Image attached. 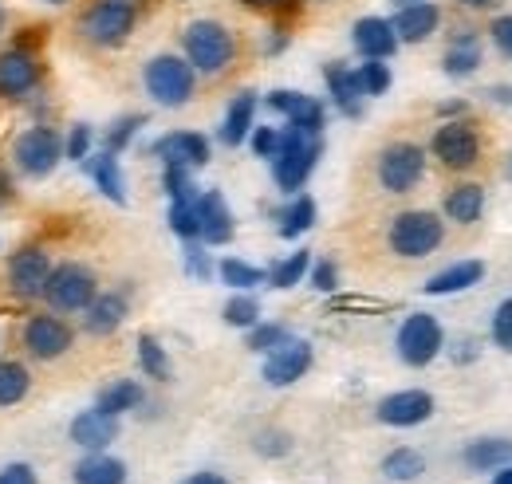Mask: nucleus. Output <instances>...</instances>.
<instances>
[{
    "label": "nucleus",
    "instance_id": "42",
    "mask_svg": "<svg viewBox=\"0 0 512 484\" xmlns=\"http://www.w3.org/2000/svg\"><path fill=\"white\" fill-rule=\"evenodd\" d=\"M166 221H170V233L182 244L197 241V197H193V201H170Z\"/></svg>",
    "mask_w": 512,
    "mask_h": 484
},
{
    "label": "nucleus",
    "instance_id": "28",
    "mask_svg": "<svg viewBox=\"0 0 512 484\" xmlns=\"http://www.w3.org/2000/svg\"><path fill=\"white\" fill-rule=\"evenodd\" d=\"M461 461H465V469L493 477L497 469L512 465V441L509 437H477V441H469L461 449Z\"/></svg>",
    "mask_w": 512,
    "mask_h": 484
},
{
    "label": "nucleus",
    "instance_id": "41",
    "mask_svg": "<svg viewBox=\"0 0 512 484\" xmlns=\"http://www.w3.org/2000/svg\"><path fill=\"white\" fill-rule=\"evenodd\" d=\"M284 339H292V331L284 327V323H256V327H249V335H245V347L253 351V355H268L272 347H280Z\"/></svg>",
    "mask_w": 512,
    "mask_h": 484
},
{
    "label": "nucleus",
    "instance_id": "38",
    "mask_svg": "<svg viewBox=\"0 0 512 484\" xmlns=\"http://www.w3.org/2000/svg\"><path fill=\"white\" fill-rule=\"evenodd\" d=\"M221 319L229 323V327H237V331H249L260 323V300H256L253 292H233L225 307H221Z\"/></svg>",
    "mask_w": 512,
    "mask_h": 484
},
{
    "label": "nucleus",
    "instance_id": "45",
    "mask_svg": "<svg viewBox=\"0 0 512 484\" xmlns=\"http://www.w3.org/2000/svg\"><path fill=\"white\" fill-rule=\"evenodd\" d=\"M190 174L193 170H186V166H166V170H162V185H166V197H170V201H193V197H197Z\"/></svg>",
    "mask_w": 512,
    "mask_h": 484
},
{
    "label": "nucleus",
    "instance_id": "44",
    "mask_svg": "<svg viewBox=\"0 0 512 484\" xmlns=\"http://www.w3.org/2000/svg\"><path fill=\"white\" fill-rule=\"evenodd\" d=\"M91 142H95V130H91L87 122H75L64 138V158L67 162H79V166H83V162L91 158Z\"/></svg>",
    "mask_w": 512,
    "mask_h": 484
},
{
    "label": "nucleus",
    "instance_id": "51",
    "mask_svg": "<svg viewBox=\"0 0 512 484\" xmlns=\"http://www.w3.org/2000/svg\"><path fill=\"white\" fill-rule=\"evenodd\" d=\"M489 36H493V44H497L505 56H512V16H497L493 28H489Z\"/></svg>",
    "mask_w": 512,
    "mask_h": 484
},
{
    "label": "nucleus",
    "instance_id": "52",
    "mask_svg": "<svg viewBox=\"0 0 512 484\" xmlns=\"http://www.w3.org/2000/svg\"><path fill=\"white\" fill-rule=\"evenodd\" d=\"M182 484H229L221 473H213V469H201V473H190Z\"/></svg>",
    "mask_w": 512,
    "mask_h": 484
},
{
    "label": "nucleus",
    "instance_id": "16",
    "mask_svg": "<svg viewBox=\"0 0 512 484\" xmlns=\"http://www.w3.org/2000/svg\"><path fill=\"white\" fill-rule=\"evenodd\" d=\"M434 410H438L434 394H430V390L410 386V390H394V394L379 398L375 418H379L383 425H390V429H414V425L430 422V418H434Z\"/></svg>",
    "mask_w": 512,
    "mask_h": 484
},
{
    "label": "nucleus",
    "instance_id": "37",
    "mask_svg": "<svg viewBox=\"0 0 512 484\" xmlns=\"http://www.w3.org/2000/svg\"><path fill=\"white\" fill-rule=\"evenodd\" d=\"M134 359H138V370H142L146 378H154V382H170L174 366H170V355H166V347H162L154 335H138Z\"/></svg>",
    "mask_w": 512,
    "mask_h": 484
},
{
    "label": "nucleus",
    "instance_id": "40",
    "mask_svg": "<svg viewBox=\"0 0 512 484\" xmlns=\"http://www.w3.org/2000/svg\"><path fill=\"white\" fill-rule=\"evenodd\" d=\"M142 126H146V115H123V119H115L111 126H107V134H103V150L123 154L130 142L138 138Z\"/></svg>",
    "mask_w": 512,
    "mask_h": 484
},
{
    "label": "nucleus",
    "instance_id": "19",
    "mask_svg": "<svg viewBox=\"0 0 512 484\" xmlns=\"http://www.w3.org/2000/svg\"><path fill=\"white\" fill-rule=\"evenodd\" d=\"M67 437H71V445L83 449V453H107V449L119 441V418L103 414L99 406L79 410V414L67 422Z\"/></svg>",
    "mask_w": 512,
    "mask_h": 484
},
{
    "label": "nucleus",
    "instance_id": "14",
    "mask_svg": "<svg viewBox=\"0 0 512 484\" xmlns=\"http://www.w3.org/2000/svg\"><path fill=\"white\" fill-rule=\"evenodd\" d=\"M264 107H268L272 115H280L284 126H292V130H300V134H312V138H320L323 126H327V111H323L320 99H316V95H304V91H292V87L268 91V95H264Z\"/></svg>",
    "mask_w": 512,
    "mask_h": 484
},
{
    "label": "nucleus",
    "instance_id": "36",
    "mask_svg": "<svg viewBox=\"0 0 512 484\" xmlns=\"http://www.w3.org/2000/svg\"><path fill=\"white\" fill-rule=\"evenodd\" d=\"M217 276H221V284L233 288V292H256L260 284H268V272L249 264V260H241V256H225V260L217 264Z\"/></svg>",
    "mask_w": 512,
    "mask_h": 484
},
{
    "label": "nucleus",
    "instance_id": "21",
    "mask_svg": "<svg viewBox=\"0 0 512 484\" xmlns=\"http://www.w3.org/2000/svg\"><path fill=\"white\" fill-rule=\"evenodd\" d=\"M127 315H130L127 292H99L95 300L87 303V311H83V331L95 335V339H107V335H115L127 323Z\"/></svg>",
    "mask_w": 512,
    "mask_h": 484
},
{
    "label": "nucleus",
    "instance_id": "46",
    "mask_svg": "<svg viewBox=\"0 0 512 484\" xmlns=\"http://www.w3.org/2000/svg\"><path fill=\"white\" fill-rule=\"evenodd\" d=\"M489 335H493V343L512 355V300L497 303V311H493V319H489Z\"/></svg>",
    "mask_w": 512,
    "mask_h": 484
},
{
    "label": "nucleus",
    "instance_id": "13",
    "mask_svg": "<svg viewBox=\"0 0 512 484\" xmlns=\"http://www.w3.org/2000/svg\"><path fill=\"white\" fill-rule=\"evenodd\" d=\"M44 83V63L32 48L12 44L0 52V99L8 103H24L28 95H36Z\"/></svg>",
    "mask_w": 512,
    "mask_h": 484
},
{
    "label": "nucleus",
    "instance_id": "27",
    "mask_svg": "<svg viewBox=\"0 0 512 484\" xmlns=\"http://www.w3.org/2000/svg\"><path fill=\"white\" fill-rule=\"evenodd\" d=\"M130 469L127 461L111 457V453H83L71 465V484H127Z\"/></svg>",
    "mask_w": 512,
    "mask_h": 484
},
{
    "label": "nucleus",
    "instance_id": "5",
    "mask_svg": "<svg viewBox=\"0 0 512 484\" xmlns=\"http://www.w3.org/2000/svg\"><path fill=\"white\" fill-rule=\"evenodd\" d=\"M138 24L134 0H91L79 16V36L95 48H123Z\"/></svg>",
    "mask_w": 512,
    "mask_h": 484
},
{
    "label": "nucleus",
    "instance_id": "23",
    "mask_svg": "<svg viewBox=\"0 0 512 484\" xmlns=\"http://www.w3.org/2000/svg\"><path fill=\"white\" fill-rule=\"evenodd\" d=\"M256 107H260L256 91H237V95L229 99L225 119H221V126H217L221 146L237 150V146H245V142H249V134H253V126H256Z\"/></svg>",
    "mask_w": 512,
    "mask_h": 484
},
{
    "label": "nucleus",
    "instance_id": "50",
    "mask_svg": "<svg viewBox=\"0 0 512 484\" xmlns=\"http://www.w3.org/2000/svg\"><path fill=\"white\" fill-rule=\"evenodd\" d=\"M0 484H40L36 465H28V461H8V465H0Z\"/></svg>",
    "mask_w": 512,
    "mask_h": 484
},
{
    "label": "nucleus",
    "instance_id": "59",
    "mask_svg": "<svg viewBox=\"0 0 512 484\" xmlns=\"http://www.w3.org/2000/svg\"><path fill=\"white\" fill-rule=\"evenodd\" d=\"M457 4H461V8H489L493 0H457Z\"/></svg>",
    "mask_w": 512,
    "mask_h": 484
},
{
    "label": "nucleus",
    "instance_id": "25",
    "mask_svg": "<svg viewBox=\"0 0 512 484\" xmlns=\"http://www.w3.org/2000/svg\"><path fill=\"white\" fill-rule=\"evenodd\" d=\"M485 280V264L481 260H457V264H449L442 272H434L426 284H422V292L426 296H457V292H469V288H477Z\"/></svg>",
    "mask_w": 512,
    "mask_h": 484
},
{
    "label": "nucleus",
    "instance_id": "33",
    "mask_svg": "<svg viewBox=\"0 0 512 484\" xmlns=\"http://www.w3.org/2000/svg\"><path fill=\"white\" fill-rule=\"evenodd\" d=\"M379 473H383L390 484H414V481H422V473H426V457H422L414 445H398V449H390L383 457Z\"/></svg>",
    "mask_w": 512,
    "mask_h": 484
},
{
    "label": "nucleus",
    "instance_id": "34",
    "mask_svg": "<svg viewBox=\"0 0 512 484\" xmlns=\"http://www.w3.org/2000/svg\"><path fill=\"white\" fill-rule=\"evenodd\" d=\"M28 390H32V370L20 359H0V410L20 406Z\"/></svg>",
    "mask_w": 512,
    "mask_h": 484
},
{
    "label": "nucleus",
    "instance_id": "54",
    "mask_svg": "<svg viewBox=\"0 0 512 484\" xmlns=\"http://www.w3.org/2000/svg\"><path fill=\"white\" fill-rule=\"evenodd\" d=\"M489 99H493V103H505V107H512V87H489Z\"/></svg>",
    "mask_w": 512,
    "mask_h": 484
},
{
    "label": "nucleus",
    "instance_id": "15",
    "mask_svg": "<svg viewBox=\"0 0 512 484\" xmlns=\"http://www.w3.org/2000/svg\"><path fill=\"white\" fill-rule=\"evenodd\" d=\"M316 363V347L308 343V339H284L280 347H272L268 355H264V366H260V378L268 382V386H276V390H284V386H296L308 370Z\"/></svg>",
    "mask_w": 512,
    "mask_h": 484
},
{
    "label": "nucleus",
    "instance_id": "31",
    "mask_svg": "<svg viewBox=\"0 0 512 484\" xmlns=\"http://www.w3.org/2000/svg\"><path fill=\"white\" fill-rule=\"evenodd\" d=\"M87 166V174H91V182L95 189L107 197V201H115V205H127V178H123V166H119V154H111V150H103V154H95V158H87L83 162Z\"/></svg>",
    "mask_w": 512,
    "mask_h": 484
},
{
    "label": "nucleus",
    "instance_id": "43",
    "mask_svg": "<svg viewBox=\"0 0 512 484\" xmlns=\"http://www.w3.org/2000/svg\"><path fill=\"white\" fill-rule=\"evenodd\" d=\"M209 244L201 241H186L182 244V264H186V276L197 280V284H209L213 280V256L205 252Z\"/></svg>",
    "mask_w": 512,
    "mask_h": 484
},
{
    "label": "nucleus",
    "instance_id": "63",
    "mask_svg": "<svg viewBox=\"0 0 512 484\" xmlns=\"http://www.w3.org/2000/svg\"><path fill=\"white\" fill-rule=\"evenodd\" d=\"M509 174H512V162H509Z\"/></svg>",
    "mask_w": 512,
    "mask_h": 484
},
{
    "label": "nucleus",
    "instance_id": "35",
    "mask_svg": "<svg viewBox=\"0 0 512 484\" xmlns=\"http://www.w3.org/2000/svg\"><path fill=\"white\" fill-rule=\"evenodd\" d=\"M308 268H312V252L308 248H296V252H288L284 260H276L268 268V288L288 292V288H296V284L308 280Z\"/></svg>",
    "mask_w": 512,
    "mask_h": 484
},
{
    "label": "nucleus",
    "instance_id": "4",
    "mask_svg": "<svg viewBox=\"0 0 512 484\" xmlns=\"http://www.w3.org/2000/svg\"><path fill=\"white\" fill-rule=\"evenodd\" d=\"M320 154H323V142L312 138V134H300L292 126H280V150L272 158V182L280 193H300L308 178L316 174L320 166Z\"/></svg>",
    "mask_w": 512,
    "mask_h": 484
},
{
    "label": "nucleus",
    "instance_id": "48",
    "mask_svg": "<svg viewBox=\"0 0 512 484\" xmlns=\"http://www.w3.org/2000/svg\"><path fill=\"white\" fill-rule=\"evenodd\" d=\"M253 445L260 457H288V453H292V437H288L284 429H264V433H256Z\"/></svg>",
    "mask_w": 512,
    "mask_h": 484
},
{
    "label": "nucleus",
    "instance_id": "62",
    "mask_svg": "<svg viewBox=\"0 0 512 484\" xmlns=\"http://www.w3.org/2000/svg\"><path fill=\"white\" fill-rule=\"evenodd\" d=\"M52 4H64V0H52Z\"/></svg>",
    "mask_w": 512,
    "mask_h": 484
},
{
    "label": "nucleus",
    "instance_id": "57",
    "mask_svg": "<svg viewBox=\"0 0 512 484\" xmlns=\"http://www.w3.org/2000/svg\"><path fill=\"white\" fill-rule=\"evenodd\" d=\"M489 484H512V465H505V469H497V473H493V481Z\"/></svg>",
    "mask_w": 512,
    "mask_h": 484
},
{
    "label": "nucleus",
    "instance_id": "17",
    "mask_svg": "<svg viewBox=\"0 0 512 484\" xmlns=\"http://www.w3.org/2000/svg\"><path fill=\"white\" fill-rule=\"evenodd\" d=\"M237 233V221H233V209L225 201L221 189H205L197 193V241L209 244V248H221V244L233 241Z\"/></svg>",
    "mask_w": 512,
    "mask_h": 484
},
{
    "label": "nucleus",
    "instance_id": "9",
    "mask_svg": "<svg viewBox=\"0 0 512 484\" xmlns=\"http://www.w3.org/2000/svg\"><path fill=\"white\" fill-rule=\"evenodd\" d=\"M52 256L40 248V244H24L8 256L4 264V284L12 292V300L20 303H32V300H44V288H48V276H52Z\"/></svg>",
    "mask_w": 512,
    "mask_h": 484
},
{
    "label": "nucleus",
    "instance_id": "29",
    "mask_svg": "<svg viewBox=\"0 0 512 484\" xmlns=\"http://www.w3.org/2000/svg\"><path fill=\"white\" fill-rule=\"evenodd\" d=\"M442 213L453 225H477L481 213H485V185L457 182L446 193V201H442Z\"/></svg>",
    "mask_w": 512,
    "mask_h": 484
},
{
    "label": "nucleus",
    "instance_id": "30",
    "mask_svg": "<svg viewBox=\"0 0 512 484\" xmlns=\"http://www.w3.org/2000/svg\"><path fill=\"white\" fill-rule=\"evenodd\" d=\"M316 217H320L316 197H312V193H292V201L276 213V233H280L284 241H300L304 233H312Z\"/></svg>",
    "mask_w": 512,
    "mask_h": 484
},
{
    "label": "nucleus",
    "instance_id": "12",
    "mask_svg": "<svg viewBox=\"0 0 512 484\" xmlns=\"http://www.w3.org/2000/svg\"><path fill=\"white\" fill-rule=\"evenodd\" d=\"M430 154L446 170H473L481 162V134L469 119H446L430 138Z\"/></svg>",
    "mask_w": 512,
    "mask_h": 484
},
{
    "label": "nucleus",
    "instance_id": "6",
    "mask_svg": "<svg viewBox=\"0 0 512 484\" xmlns=\"http://www.w3.org/2000/svg\"><path fill=\"white\" fill-rule=\"evenodd\" d=\"M394 351H398L402 363L414 366V370L430 366L446 351V327H442V319L430 315V311H410L398 323V331H394Z\"/></svg>",
    "mask_w": 512,
    "mask_h": 484
},
{
    "label": "nucleus",
    "instance_id": "32",
    "mask_svg": "<svg viewBox=\"0 0 512 484\" xmlns=\"http://www.w3.org/2000/svg\"><path fill=\"white\" fill-rule=\"evenodd\" d=\"M142 402H146V390H142L138 378H115V382H107V386L95 394V406H99L103 414H111V418L134 414Z\"/></svg>",
    "mask_w": 512,
    "mask_h": 484
},
{
    "label": "nucleus",
    "instance_id": "39",
    "mask_svg": "<svg viewBox=\"0 0 512 484\" xmlns=\"http://www.w3.org/2000/svg\"><path fill=\"white\" fill-rule=\"evenodd\" d=\"M359 87H363V95L367 99H379L390 91V83H394V75H390V63L386 60H363L359 67Z\"/></svg>",
    "mask_w": 512,
    "mask_h": 484
},
{
    "label": "nucleus",
    "instance_id": "11",
    "mask_svg": "<svg viewBox=\"0 0 512 484\" xmlns=\"http://www.w3.org/2000/svg\"><path fill=\"white\" fill-rule=\"evenodd\" d=\"M375 174L386 193H414L426 178V150L418 142H390L379 154Z\"/></svg>",
    "mask_w": 512,
    "mask_h": 484
},
{
    "label": "nucleus",
    "instance_id": "49",
    "mask_svg": "<svg viewBox=\"0 0 512 484\" xmlns=\"http://www.w3.org/2000/svg\"><path fill=\"white\" fill-rule=\"evenodd\" d=\"M249 146H253L256 158H276V150H280V126H253V134H249Z\"/></svg>",
    "mask_w": 512,
    "mask_h": 484
},
{
    "label": "nucleus",
    "instance_id": "20",
    "mask_svg": "<svg viewBox=\"0 0 512 484\" xmlns=\"http://www.w3.org/2000/svg\"><path fill=\"white\" fill-rule=\"evenodd\" d=\"M323 83H327V95H331V103H335V111L343 119H359L363 115L367 95L359 87V71L355 67H347L343 60H331L323 67Z\"/></svg>",
    "mask_w": 512,
    "mask_h": 484
},
{
    "label": "nucleus",
    "instance_id": "60",
    "mask_svg": "<svg viewBox=\"0 0 512 484\" xmlns=\"http://www.w3.org/2000/svg\"><path fill=\"white\" fill-rule=\"evenodd\" d=\"M390 4H394V12H398V8H414V4H426V0H390Z\"/></svg>",
    "mask_w": 512,
    "mask_h": 484
},
{
    "label": "nucleus",
    "instance_id": "1",
    "mask_svg": "<svg viewBox=\"0 0 512 484\" xmlns=\"http://www.w3.org/2000/svg\"><path fill=\"white\" fill-rule=\"evenodd\" d=\"M142 87L150 95V103L166 107V111H182L190 107L193 95H197V71L190 67L186 56H174V52H162V56H150L142 67Z\"/></svg>",
    "mask_w": 512,
    "mask_h": 484
},
{
    "label": "nucleus",
    "instance_id": "61",
    "mask_svg": "<svg viewBox=\"0 0 512 484\" xmlns=\"http://www.w3.org/2000/svg\"><path fill=\"white\" fill-rule=\"evenodd\" d=\"M4 20H8V16H4V4H0V32H4Z\"/></svg>",
    "mask_w": 512,
    "mask_h": 484
},
{
    "label": "nucleus",
    "instance_id": "58",
    "mask_svg": "<svg viewBox=\"0 0 512 484\" xmlns=\"http://www.w3.org/2000/svg\"><path fill=\"white\" fill-rule=\"evenodd\" d=\"M438 111H442V115H465V111H469V107H465V103H442V107H438Z\"/></svg>",
    "mask_w": 512,
    "mask_h": 484
},
{
    "label": "nucleus",
    "instance_id": "55",
    "mask_svg": "<svg viewBox=\"0 0 512 484\" xmlns=\"http://www.w3.org/2000/svg\"><path fill=\"white\" fill-rule=\"evenodd\" d=\"M4 201H12V182H8V174L0 170V205H4Z\"/></svg>",
    "mask_w": 512,
    "mask_h": 484
},
{
    "label": "nucleus",
    "instance_id": "2",
    "mask_svg": "<svg viewBox=\"0 0 512 484\" xmlns=\"http://www.w3.org/2000/svg\"><path fill=\"white\" fill-rule=\"evenodd\" d=\"M442 241H446V221L434 209H402L390 217L386 244L402 260H426L442 248Z\"/></svg>",
    "mask_w": 512,
    "mask_h": 484
},
{
    "label": "nucleus",
    "instance_id": "18",
    "mask_svg": "<svg viewBox=\"0 0 512 484\" xmlns=\"http://www.w3.org/2000/svg\"><path fill=\"white\" fill-rule=\"evenodd\" d=\"M150 154H154L162 166L201 170V166L209 162L213 146H209V138H205V134H197V130H170V134H162V138L150 146Z\"/></svg>",
    "mask_w": 512,
    "mask_h": 484
},
{
    "label": "nucleus",
    "instance_id": "47",
    "mask_svg": "<svg viewBox=\"0 0 512 484\" xmlns=\"http://www.w3.org/2000/svg\"><path fill=\"white\" fill-rule=\"evenodd\" d=\"M308 284H312L316 292H323V296H331V292L339 288V264H335V260H312Z\"/></svg>",
    "mask_w": 512,
    "mask_h": 484
},
{
    "label": "nucleus",
    "instance_id": "3",
    "mask_svg": "<svg viewBox=\"0 0 512 484\" xmlns=\"http://www.w3.org/2000/svg\"><path fill=\"white\" fill-rule=\"evenodd\" d=\"M182 56L197 75H221L237 60V36L221 20H190L182 32Z\"/></svg>",
    "mask_w": 512,
    "mask_h": 484
},
{
    "label": "nucleus",
    "instance_id": "26",
    "mask_svg": "<svg viewBox=\"0 0 512 484\" xmlns=\"http://www.w3.org/2000/svg\"><path fill=\"white\" fill-rule=\"evenodd\" d=\"M481 60H485V52H481L477 32L461 28V32H453V40H449L446 56H442V71H446L449 79H469V75L481 71Z\"/></svg>",
    "mask_w": 512,
    "mask_h": 484
},
{
    "label": "nucleus",
    "instance_id": "8",
    "mask_svg": "<svg viewBox=\"0 0 512 484\" xmlns=\"http://www.w3.org/2000/svg\"><path fill=\"white\" fill-rule=\"evenodd\" d=\"M12 162L24 178H52L56 166L64 162V138L52 126H28L16 142H12Z\"/></svg>",
    "mask_w": 512,
    "mask_h": 484
},
{
    "label": "nucleus",
    "instance_id": "24",
    "mask_svg": "<svg viewBox=\"0 0 512 484\" xmlns=\"http://www.w3.org/2000/svg\"><path fill=\"white\" fill-rule=\"evenodd\" d=\"M390 24H394L398 44H426V40L442 28V8H438L434 0L414 4V8H398V12L390 16Z\"/></svg>",
    "mask_w": 512,
    "mask_h": 484
},
{
    "label": "nucleus",
    "instance_id": "56",
    "mask_svg": "<svg viewBox=\"0 0 512 484\" xmlns=\"http://www.w3.org/2000/svg\"><path fill=\"white\" fill-rule=\"evenodd\" d=\"M241 4H249V8H280V4H288V0H241Z\"/></svg>",
    "mask_w": 512,
    "mask_h": 484
},
{
    "label": "nucleus",
    "instance_id": "22",
    "mask_svg": "<svg viewBox=\"0 0 512 484\" xmlns=\"http://www.w3.org/2000/svg\"><path fill=\"white\" fill-rule=\"evenodd\" d=\"M351 44H355V52L363 60H390L398 52V36H394V24L386 16H363V20H355Z\"/></svg>",
    "mask_w": 512,
    "mask_h": 484
},
{
    "label": "nucleus",
    "instance_id": "7",
    "mask_svg": "<svg viewBox=\"0 0 512 484\" xmlns=\"http://www.w3.org/2000/svg\"><path fill=\"white\" fill-rule=\"evenodd\" d=\"M95 296H99V280H95V272H91L87 264H79V260L56 264L52 276H48V288H44L48 307L60 311V315H83L87 303L95 300Z\"/></svg>",
    "mask_w": 512,
    "mask_h": 484
},
{
    "label": "nucleus",
    "instance_id": "53",
    "mask_svg": "<svg viewBox=\"0 0 512 484\" xmlns=\"http://www.w3.org/2000/svg\"><path fill=\"white\" fill-rule=\"evenodd\" d=\"M457 347H461V351H453L457 363H473V359H477V339H461Z\"/></svg>",
    "mask_w": 512,
    "mask_h": 484
},
{
    "label": "nucleus",
    "instance_id": "10",
    "mask_svg": "<svg viewBox=\"0 0 512 484\" xmlns=\"http://www.w3.org/2000/svg\"><path fill=\"white\" fill-rule=\"evenodd\" d=\"M20 347L40 359V363H56L64 359L67 351L75 347V331L60 311H40V315H28L24 327H20Z\"/></svg>",
    "mask_w": 512,
    "mask_h": 484
}]
</instances>
